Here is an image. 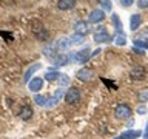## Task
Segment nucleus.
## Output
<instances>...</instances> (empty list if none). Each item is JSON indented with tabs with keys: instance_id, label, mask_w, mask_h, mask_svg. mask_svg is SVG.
<instances>
[{
	"instance_id": "nucleus-16",
	"label": "nucleus",
	"mask_w": 148,
	"mask_h": 139,
	"mask_svg": "<svg viewBox=\"0 0 148 139\" xmlns=\"http://www.w3.org/2000/svg\"><path fill=\"white\" fill-rule=\"evenodd\" d=\"M56 45H57L59 50L63 51V50H68L71 46V40H69V37H63V39H59V42Z\"/></svg>"
},
{
	"instance_id": "nucleus-10",
	"label": "nucleus",
	"mask_w": 148,
	"mask_h": 139,
	"mask_svg": "<svg viewBox=\"0 0 148 139\" xmlns=\"http://www.w3.org/2000/svg\"><path fill=\"white\" fill-rule=\"evenodd\" d=\"M140 134L142 133L139 131V130H128V131H123L120 136H117L116 139H137Z\"/></svg>"
},
{
	"instance_id": "nucleus-3",
	"label": "nucleus",
	"mask_w": 148,
	"mask_h": 139,
	"mask_svg": "<svg viewBox=\"0 0 148 139\" xmlns=\"http://www.w3.org/2000/svg\"><path fill=\"white\" fill-rule=\"evenodd\" d=\"M91 57V54H90V48H83V50H80V51H77V53H74L73 56H71V59L74 60V62H77V63H85L88 59Z\"/></svg>"
},
{
	"instance_id": "nucleus-25",
	"label": "nucleus",
	"mask_w": 148,
	"mask_h": 139,
	"mask_svg": "<svg viewBox=\"0 0 148 139\" xmlns=\"http://www.w3.org/2000/svg\"><path fill=\"white\" fill-rule=\"evenodd\" d=\"M111 19H113L114 25H116V28H117V32H122V23H120V20H119V16L117 14H113Z\"/></svg>"
},
{
	"instance_id": "nucleus-20",
	"label": "nucleus",
	"mask_w": 148,
	"mask_h": 139,
	"mask_svg": "<svg viewBox=\"0 0 148 139\" xmlns=\"http://www.w3.org/2000/svg\"><path fill=\"white\" fill-rule=\"evenodd\" d=\"M31 114H32V108H31V107H23L22 111H20L22 119H29Z\"/></svg>"
},
{
	"instance_id": "nucleus-35",
	"label": "nucleus",
	"mask_w": 148,
	"mask_h": 139,
	"mask_svg": "<svg viewBox=\"0 0 148 139\" xmlns=\"http://www.w3.org/2000/svg\"><path fill=\"white\" fill-rule=\"evenodd\" d=\"M133 50H134V51H136V53H137V54H142V50H140V48H137V46H134V48H133Z\"/></svg>"
},
{
	"instance_id": "nucleus-32",
	"label": "nucleus",
	"mask_w": 148,
	"mask_h": 139,
	"mask_svg": "<svg viewBox=\"0 0 148 139\" xmlns=\"http://www.w3.org/2000/svg\"><path fill=\"white\" fill-rule=\"evenodd\" d=\"M136 111H137L139 114H145V113H147V108H145L143 105H140V107H139V108H137Z\"/></svg>"
},
{
	"instance_id": "nucleus-18",
	"label": "nucleus",
	"mask_w": 148,
	"mask_h": 139,
	"mask_svg": "<svg viewBox=\"0 0 148 139\" xmlns=\"http://www.w3.org/2000/svg\"><path fill=\"white\" fill-rule=\"evenodd\" d=\"M57 77H60V74H59L57 71H56V70H51V71H46V73H45V79H46L48 82L56 81Z\"/></svg>"
},
{
	"instance_id": "nucleus-23",
	"label": "nucleus",
	"mask_w": 148,
	"mask_h": 139,
	"mask_svg": "<svg viewBox=\"0 0 148 139\" xmlns=\"http://www.w3.org/2000/svg\"><path fill=\"white\" fill-rule=\"evenodd\" d=\"M46 100H48V99H46L45 96H40V94H36L34 96V102H36L37 105H40V107H45L46 105Z\"/></svg>"
},
{
	"instance_id": "nucleus-24",
	"label": "nucleus",
	"mask_w": 148,
	"mask_h": 139,
	"mask_svg": "<svg viewBox=\"0 0 148 139\" xmlns=\"http://www.w3.org/2000/svg\"><path fill=\"white\" fill-rule=\"evenodd\" d=\"M65 94H66V91H65V90H63V87H62V88H59V90H56V93H54V96H53V97L59 102V100L65 96Z\"/></svg>"
},
{
	"instance_id": "nucleus-8",
	"label": "nucleus",
	"mask_w": 148,
	"mask_h": 139,
	"mask_svg": "<svg viewBox=\"0 0 148 139\" xmlns=\"http://www.w3.org/2000/svg\"><path fill=\"white\" fill-rule=\"evenodd\" d=\"M76 77L79 79V81H82V82L91 81V77H92V71H91V70H88V68H82V70H79V71H77Z\"/></svg>"
},
{
	"instance_id": "nucleus-21",
	"label": "nucleus",
	"mask_w": 148,
	"mask_h": 139,
	"mask_svg": "<svg viewBox=\"0 0 148 139\" xmlns=\"http://www.w3.org/2000/svg\"><path fill=\"white\" fill-rule=\"evenodd\" d=\"M137 99L139 102H147L148 100V88H143L137 93Z\"/></svg>"
},
{
	"instance_id": "nucleus-12",
	"label": "nucleus",
	"mask_w": 148,
	"mask_h": 139,
	"mask_svg": "<svg viewBox=\"0 0 148 139\" xmlns=\"http://www.w3.org/2000/svg\"><path fill=\"white\" fill-rule=\"evenodd\" d=\"M74 32H77V34L85 36L86 32H88L86 22H83V20H79V22H76V25H74Z\"/></svg>"
},
{
	"instance_id": "nucleus-27",
	"label": "nucleus",
	"mask_w": 148,
	"mask_h": 139,
	"mask_svg": "<svg viewBox=\"0 0 148 139\" xmlns=\"http://www.w3.org/2000/svg\"><path fill=\"white\" fill-rule=\"evenodd\" d=\"M99 2H100V5H102V8H103V9H108V11L111 9V5H113V3H111V0H99Z\"/></svg>"
},
{
	"instance_id": "nucleus-4",
	"label": "nucleus",
	"mask_w": 148,
	"mask_h": 139,
	"mask_svg": "<svg viewBox=\"0 0 148 139\" xmlns=\"http://www.w3.org/2000/svg\"><path fill=\"white\" fill-rule=\"evenodd\" d=\"M94 40L97 42V43H106V42H111V37H110L108 32H106L105 26H100L99 30H97V32L94 34Z\"/></svg>"
},
{
	"instance_id": "nucleus-14",
	"label": "nucleus",
	"mask_w": 148,
	"mask_h": 139,
	"mask_svg": "<svg viewBox=\"0 0 148 139\" xmlns=\"http://www.w3.org/2000/svg\"><path fill=\"white\" fill-rule=\"evenodd\" d=\"M34 34L39 37V39H42V40H46L49 37V32H48V30H46V28H43V26H39L36 30L34 28Z\"/></svg>"
},
{
	"instance_id": "nucleus-9",
	"label": "nucleus",
	"mask_w": 148,
	"mask_h": 139,
	"mask_svg": "<svg viewBox=\"0 0 148 139\" xmlns=\"http://www.w3.org/2000/svg\"><path fill=\"white\" fill-rule=\"evenodd\" d=\"M42 85H43L42 77H34V79H31V81L28 82V88H29L32 93H37L42 88Z\"/></svg>"
},
{
	"instance_id": "nucleus-13",
	"label": "nucleus",
	"mask_w": 148,
	"mask_h": 139,
	"mask_svg": "<svg viewBox=\"0 0 148 139\" xmlns=\"http://www.w3.org/2000/svg\"><path fill=\"white\" fill-rule=\"evenodd\" d=\"M74 5H76V0H59L57 6L62 9V11H68V9H73Z\"/></svg>"
},
{
	"instance_id": "nucleus-2",
	"label": "nucleus",
	"mask_w": 148,
	"mask_h": 139,
	"mask_svg": "<svg viewBox=\"0 0 148 139\" xmlns=\"http://www.w3.org/2000/svg\"><path fill=\"white\" fill-rule=\"evenodd\" d=\"M114 114L117 119H128L131 116V108L127 104H119L114 110Z\"/></svg>"
},
{
	"instance_id": "nucleus-7",
	"label": "nucleus",
	"mask_w": 148,
	"mask_h": 139,
	"mask_svg": "<svg viewBox=\"0 0 148 139\" xmlns=\"http://www.w3.org/2000/svg\"><path fill=\"white\" fill-rule=\"evenodd\" d=\"M40 68H42V63H39V62H37V63H32L31 67H29V68H28L26 71H25V76H23V81H25V82L28 83V82L31 81L32 74H34V73L37 71V70H40Z\"/></svg>"
},
{
	"instance_id": "nucleus-17",
	"label": "nucleus",
	"mask_w": 148,
	"mask_h": 139,
	"mask_svg": "<svg viewBox=\"0 0 148 139\" xmlns=\"http://www.w3.org/2000/svg\"><path fill=\"white\" fill-rule=\"evenodd\" d=\"M134 46L140 50H148V40L147 39H134Z\"/></svg>"
},
{
	"instance_id": "nucleus-29",
	"label": "nucleus",
	"mask_w": 148,
	"mask_h": 139,
	"mask_svg": "<svg viewBox=\"0 0 148 139\" xmlns=\"http://www.w3.org/2000/svg\"><path fill=\"white\" fill-rule=\"evenodd\" d=\"M137 6L140 9H147L148 8V0H137Z\"/></svg>"
},
{
	"instance_id": "nucleus-31",
	"label": "nucleus",
	"mask_w": 148,
	"mask_h": 139,
	"mask_svg": "<svg viewBox=\"0 0 148 139\" xmlns=\"http://www.w3.org/2000/svg\"><path fill=\"white\" fill-rule=\"evenodd\" d=\"M120 3H122V6L128 8V6H131V5L134 3V0H120Z\"/></svg>"
},
{
	"instance_id": "nucleus-15",
	"label": "nucleus",
	"mask_w": 148,
	"mask_h": 139,
	"mask_svg": "<svg viewBox=\"0 0 148 139\" xmlns=\"http://www.w3.org/2000/svg\"><path fill=\"white\" fill-rule=\"evenodd\" d=\"M69 56H66V54H59L57 57L54 59V65L56 67H62V65H66L68 62H69Z\"/></svg>"
},
{
	"instance_id": "nucleus-33",
	"label": "nucleus",
	"mask_w": 148,
	"mask_h": 139,
	"mask_svg": "<svg viewBox=\"0 0 148 139\" xmlns=\"http://www.w3.org/2000/svg\"><path fill=\"white\" fill-rule=\"evenodd\" d=\"M0 34H2L6 40H12V34H8V32H3V31H0Z\"/></svg>"
},
{
	"instance_id": "nucleus-34",
	"label": "nucleus",
	"mask_w": 148,
	"mask_h": 139,
	"mask_svg": "<svg viewBox=\"0 0 148 139\" xmlns=\"http://www.w3.org/2000/svg\"><path fill=\"white\" fill-rule=\"evenodd\" d=\"M143 139H148V124L145 127V131H143Z\"/></svg>"
},
{
	"instance_id": "nucleus-5",
	"label": "nucleus",
	"mask_w": 148,
	"mask_h": 139,
	"mask_svg": "<svg viewBox=\"0 0 148 139\" xmlns=\"http://www.w3.org/2000/svg\"><path fill=\"white\" fill-rule=\"evenodd\" d=\"M103 19H105V12L102 11V9H94V11H91L90 16H88V22L97 23V22H102Z\"/></svg>"
},
{
	"instance_id": "nucleus-28",
	"label": "nucleus",
	"mask_w": 148,
	"mask_h": 139,
	"mask_svg": "<svg viewBox=\"0 0 148 139\" xmlns=\"http://www.w3.org/2000/svg\"><path fill=\"white\" fill-rule=\"evenodd\" d=\"M56 104H57V100L54 99V97H49L48 100H46V108H53V107H56Z\"/></svg>"
},
{
	"instance_id": "nucleus-19",
	"label": "nucleus",
	"mask_w": 148,
	"mask_h": 139,
	"mask_svg": "<svg viewBox=\"0 0 148 139\" xmlns=\"http://www.w3.org/2000/svg\"><path fill=\"white\" fill-rule=\"evenodd\" d=\"M83 37L85 36H82V34H77V32H74V34L69 37V40H71V45H77V43H82L83 42Z\"/></svg>"
},
{
	"instance_id": "nucleus-1",
	"label": "nucleus",
	"mask_w": 148,
	"mask_h": 139,
	"mask_svg": "<svg viewBox=\"0 0 148 139\" xmlns=\"http://www.w3.org/2000/svg\"><path fill=\"white\" fill-rule=\"evenodd\" d=\"M65 100H66L69 105L80 102V91H79V88H76V87L69 88L66 91V94H65Z\"/></svg>"
},
{
	"instance_id": "nucleus-11",
	"label": "nucleus",
	"mask_w": 148,
	"mask_h": 139,
	"mask_svg": "<svg viewBox=\"0 0 148 139\" xmlns=\"http://www.w3.org/2000/svg\"><path fill=\"white\" fill-rule=\"evenodd\" d=\"M140 23H142L140 14H133L131 19H130V30H131V31H136L137 28L140 26Z\"/></svg>"
},
{
	"instance_id": "nucleus-30",
	"label": "nucleus",
	"mask_w": 148,
	"mask_h": 139,
	"mask_svg": "<svg viewBox=\"0 0 148 139\" xmlns=\"http://www.w3.org/2000/svg\"><path fill=\"white\" fill-rule=\"evenodd\" d=\"M54 46H56L54 43H51L49 46H46V48L43 50V51H45V54H46V56H51V54H53V50H54Z\"/></svg>"
},
{
	"instance_id": "nucleus-22",
	"label": "nucleus",
	"mask_w": 148,
	"mask_h": 139,
	"mask_svg": "<svg viewBox=\"0 0 148 139\" xmlns=\"http://www.w3.org/2000/svg\"><path fill=\"white\" fill-rule=\"evenodd\" d=\"M127 43V36L123 34V32H117V37H116V45H125Z\"/></svg>"
},
{
	"instance_id": "nucleus-6",
	"label": "nucleus",
	"mask_w": 148,
	"mask_h": 139,
	"mask_svg": "<svg viewBox=\"0 0 148 139\" xmlns=\"http://www.w3.org/2000/svg\"><path fill=\"white\" fill-rule=\"evenodd\" d=\"M130 74H131V77L136 79V81H142V79H145V76H147V70L143 67H134Z\"/></svg>"
},
{
	"instance_id": "nucleus-26",
	"label": "nucleus",
	"mask_w": 148,
	"mask_h": 139,
	"mask_svg": "<svg viewBox=\"0 0 148 139\" xmlns=\"http://www.w3.org/2000/svg\"><path fill=\"white\" fill-rule=\"evenodd\" d=\"M59 82H60V85H62V87L68 85V83H69V76H66V74H62V76H60V79H59Z\"/></svg>"
}]
</instances>
